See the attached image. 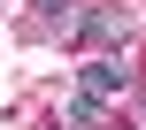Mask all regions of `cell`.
<instances>
[{
    "mask_svg": "<svg viewBox=\"0 0 146 130\" xmlns=\"http://www.w3.org/2000/svg\"><path fill=\"white\" fill-rule=\"evenodd\" d=\"M139 107H146V100H139Z\"/></svg>",
    "mask_w": 146,
    "mask_h": 130,
    "instance_id": "obj_5",
    "label": "cell"
},
{
    "mask_svg": "<svg viewBox=\"0 0 146 130\" xmlns=\"http://www.w3.org/2000/svg\"><path fill=\"white\" fill-rule=\"evenodd\" d=\"M69 31H77L85 46H123V38H131V15H123V8H85Z\"/></svg>",
    "mask_w": 146,
    "mask_h": 130,
    "instance_id": "obj_1",
    "label": "cell"
},
{
    "mask_svg": "<svg viewBox=\"0 0 146 130\" xmlns=\"http://www.w3.org/2000/svg\"><path fill=\"white\" fill-rule=\"evenodd\" d=\"M69 130H108V107H100L92 92H77V100H69Z\"/></svg>",
    "mask_w": 146,
    "mask_h": 130,
    "instance_id": "obj_3",
    "label": "cell"
},
{
    "mask_svg": "<svg viewBox=\"0 0 146 130\" xmlns=\"http://www.w3.org/2000/svg\"><path fill=\"white\" fill-rule=\"evenodd\" d=\"M69 8H77V0H38V15H54V23H62Z\"/></svg>",
    "mask_w": 146,
    "mask_h": 130,
    "instance_id": "obj_4",
    "label": "cell"
},
{
    "mask_svg": "<svg viewBox=\"0 0 146 130\" xmlns=\"http://www.w3.org/2000/svg\"><path fill=\"white\" fill-rule=\"evenodd\" d=\"M77 92L115 100V92H131V77H123V61H85V69H77Z\"/></svg>",
    "mask_w": 146,
    "mask_h": 130,
    "instance_id": "obj_2",
    "label": "cell"
}]
</instances>
